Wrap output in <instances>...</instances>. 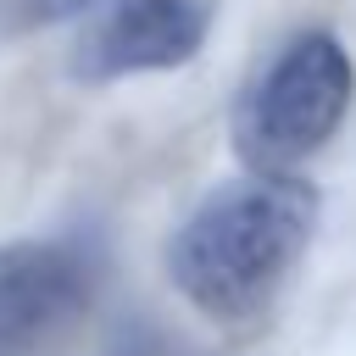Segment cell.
I'll list each match as a JSON object with an SVG mask.
<instances>
[{
    "instance_id": "3957f363",
    "label": "cell",
    "mask_w": 356,
    "mask_h": 356,
    "mask_svg": "<svg viewBox=\"0 0 356 356\" xmlns=\"http://www.w3.org/2000/svg\"><path fill=\"white\" fill-rule=\"evenodd\" d=\"M211 33V0H117L72 50L83 83H117L134 72H167L200 56Z\"/></svg>"
},
{
    "instance_id": "7a4b0ae2",
    "label": "cell",
    "mask_w": 356,
    "mask_h": 356,
    "mask_svg": "<svg viewBox=\"0 0 356 356\" xmlns=\"http://www.w3.org/2000/svg\"><path fill=\"white\" fill-rule=\"evenodd\" d=\"M356 67L328 28L295 33L234 111V150L250 172H295L345 122Z\"/></svg>"
},
{
    "instance_id": "5b68a950",
    "label": "cell",
    "mask_w": 356,
    "mask_h": 356,
    "mask_svg": "<svg viewBox=\"0 0 356 356\" xmlns=\"http://www.w3.org/2000/svg\"><path fill=\"white\" fill-rule=\"evenodd\" d=\"M100 0H28V17L33 22H67V17H83L95 11Z\"/></svg>"
},
{
    "instance_id": "277c9868",
    "label": "cell",
    "mask_w": 356,
    "mask_h": 356,
    "mask_svg": "<svg viewBox=\"0 0 356 356\" xmlns=\"http://www.w3.org/2000/svg\"><path fill=\"white\" fill-rule=\"evenodd\" d=\"M89 300V267L72 245L11 239L0 245V356L56 345Z\"/></svg>"
},
{
    "instance_id": "6da1fadb",
    "label": "cell",
    "mask_w": 356,
    "mask_h": 356,
    "mask_svg": "<svg viewBox=\"0 0 356 356\" xmlns=\"http://www.w3.org/2000/svg\"><path fill=\"white\" fill-rule=\"evenodd\" d=\"M317 228V189L295 172L217 184L167 239L172 289L211 323H245L278 300Z\"/></svg>"
}]
</instances>
